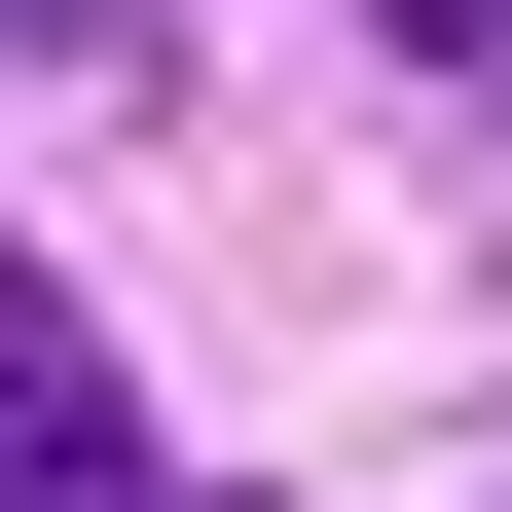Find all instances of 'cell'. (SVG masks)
Returning a JSON list of instances; mask_svg holds the SVG:
<instances>
[{
  "instance_id": "3957f363",
  "label": "cell",
  "mask_w": 512,
  "mask_h": 512,
  "mask_svg": "<svg viewBox=\"0 0 512 512\" xmlns=\"http://www.w3.org/2000/svg\"><path fill=\"white\" fill-rule=\"evenodd\" d=\"M110 512H147V476H110Z\"/></svg>"
},
{
  "instance_id": "7a4b0ae2",
  "label": "cell",
  "mask_w": 512,
  "mask_h": 512,
  "mask_svg": "<svg viewBox=\"0 0 512 512\" xmlns=\"http://www.w3.org/2000/svg\"><path fill=\"white\" fill-rule=\"evenodd\" d=\"M403 37H512V0H403Z\"/></svg>"
},
{
  "instance_id": "6da1fadb",
  "label": "cell",
  "mask_w": 512,
  "mask_h": 512,
  "mask_svg": "<svg viewBox=\"0 0 512 512\" xmlns=\"http://www.w3.org/2000/svg\"><path fill=\"white\" fill-rule=\"evenodd\" d=\"M37 37H74V74H147V0H37Z\"/></svg>"
}]
</instances>
